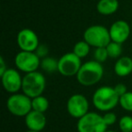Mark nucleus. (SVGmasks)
<instances>
[{
    "label": "nucleus",
    "mask_w": 132,
    "mask_h": 132,
    "mask_svg": "<svg viewBox=\"0 0 132 132\" xmlns=\"http://www.w3.org/2000/svg\"><path fill=\"white\" fill-rule=\"evenodd\" d=\"M115 73L119 77H126L132 72V59L128 56L119 57L114 65Z\"/></svg>",
    "instance_id": "nucleus-14"
},
{
    "label": "nucleus",
    "mask_w": 132,
    "mask_h": 132,
    "mask_svg": "<svg viewBox=\"0 0 132 132\" xmlns=\"http://www.w3.org/2000/svg\"><path fill=\"white\" fill-rule=\"evenodd\" d=\"M40 67L47 73H53L58 71V61L53 57H45L41 59Z\"/></svg>",
    "instance_id": "nucleus-16"
},
{
    "label": "nucleus",
    "mask_w": 132,
    "mask_h": 132,
    "mask_svg": "<svg viewBox=\"0 0 132 132\" xmlns=\"http://www.w3.org/2000/svg\"><path fill=\"white\" fill-rule=\"evenodd\" d=\"M114 90H115L116 93L119 95V97H120V96L124 95L127 92V87L125 84H123V83H119V84L115 85V86L113 87Z\"/></svg>",
    "instance_id": "nucleus-25"
},
{
    "label": "nucleus",
    "mask_w": 132,
    "mask_h": 132,
    "mask_svg": "<svg viewBox=\"0 0 132 132\" xmlns=\"http://www.w3.org/2000/svg\"><path fill=\"white\" fill-rule=\"evenodd\" d=\"M109 31H110V39L112 42L122 44L129 37L130 26L126 21L118 20L111 24Z\"/></svg>",
    "instance_id": "nucleus-12"
},
{
    "label": "nucleus",
    "mask_w": 132,
    "mask_h": 132,
    "mask_svg": "<svg viewBox=\"0 0 132 132\" xmlns=\"http://www.w3.org/2000/svg\"><path fill=\"white\" fill-rule=\"evenodd\" d=\"M109 57L108 52L106 50V47H100L96 48L95 52H94V59L100 63L106 62L107 59Z\"/></svg>",
    "instance_id": "nucleus-22"
},
{
    "label": "nucleus",
    "mask_w": 132,
    "mask_h": 132,
    "mask_svg": "<svg viewBox=\"0 0 132 132\" xmlns=\"http://www.w3.org/2000/svg\"><path fill=\"white\" fill-rule=\"evenodd\" d=\"M67 110L72 118L81 119L89 112L88 100L82 94H73L67 101Z\"/></svg>",
    "instance_id": "nucleus-9"
},
{
    "label": "nucleus",
    "mask_w": 132,
    "mask_h": 132,
    "mask_svg": "<svg viewBox=\"0 0 132 132\" xmlns=\"http://www.w3.org/2000/svg\"><path fill=\"white\" fill-rule=\"evenodd\" d=\"M24 122L29 130L42 131L46 126V118L42 112L32 110L24 117Z\"/></svg>",
    "instance_id": "nucleus-13"
},
{
    "label": "nucleus",
    "mask_w": 132,
    "mask_h": 132,
    "mask_svg": "<svg viewBox=\"0 0 132 132\" xmlns=\"http://www.w3.org/2000/svg\"><path fill=\"white\" fill-rule=\"evenodd\" d=\"M17 44L21 51L35 52L39 46L38 36L33 30L24 28L17 35Z\"/></svg>",
    "instance_id": "nucleus-10"
},
{
    "label": "nucleus",
    "mask_w": 132,
    "mask_h": 132,
    "mask_svg": "<svg viewBox=\"0 0 132 132\" xmlns=\"http://www.w3.org/2000/svg\"><path fill=\"white\" fill-rule=\"evenodd\" d=\"M83 40L95 48L106 47L110 42V31L105 26L95 24L88 27L83 34Z\"/></svg>",
    "instance_id": "nucleus-4"
},
{
    "label": "nucleus",
    "mask_w": 132,
    "mask_h": 132,
    "mask_svg": "<svg viewBox=\"0 0 132 132\" xmlns=\"http://www.w3.org/2000/svg\"><path fill=\"white\" fill-rule=\"evenodd\" d=\"M119 97L113 87L103 86L96 90L92 96V102L95 108L101 111H110L119 104Z\"/></svg>",
    "instance_id": "nucleus-2"
},
{
    "label": "nucleus",
    "mask_w": 132,
    "mask_h": 132,
    "mask_svg": "<svg viewBox=\"0 0 132 132\" xmlns=\"http://www.w3.org/2000/svg\"><path fill=\"white\" fill-rule=\"evenodd\" d=\"M104 73L101 63L97 61H89L81 66L76 78L80 84L83 86H92L101 80Z\"/></svg>",
    "instance_id": "nucleus-1"
},
{
    "label": "nucleus",
    "mask_w": 132,
    "mask_h": 132,
    "mask_svg": "<svg viewBox=\"0 0 132 132\" xmlns=\"http://www.w3.org/2000/svg\"><path fill=\"white\" fill-rule=\"evenodd\" d=\"M106 50L108 52L109 57L113 59H119L122 53V45L121 44L116 42H110L108 45L106 46Z\"/></svg>",
    "instance_id": "nucleus-19"
},
{
    "label": "nucleus",
    "mask_w": 132,
    "mask_h": 132,
    "mask_svg": "<svg viewBox=\"0 0 132 132\" xmlns=\"http://www.w3.org/2000/svg\"><path fill=\"white\" fill-rule=\"evenodd\" d=\"M90 46L88 44V43H86L84 40L80 41V42L75 44L72 53L75 55H77L79 58H81V59L84 58V57L87 56L88 53H90Z\"/></svg>",
    "instance_id": "nucleus-18"
},
{
    "label": "nucleus",
    "mask_w": 132,
    "mask_h": 132,
    "mask_svg": "<svg viewBox=\"0 0 132 132\" xmlns=\"http://www.w3.org/2000/svg\"><path fill=\"white\" fill-rule=\"evenodd\" d=\"M103 119H104L105 123L107 124V126H111L117 120V115L114 112L108 111L104 116H103Z\"/></svg>",
    "instance_id": "nucleus-23"
},
{
    "label": "nucleus",
    "mask_w": 132,
    "mask_h": 132,
    "mask_svg": "<svg viewBox=\"0 0 132 132\" xmlns=\"http://www.w3.org/2000/svg\"><path fill=\"white\" fill-rule=\"evenodd\" d=\"M48 47L45 45V44H39V46L37 47V49L35 50V53L37 54V56L39 57L40 59H43V58H45L47 57V54H48Z\"/></svg>",
    "instance_id": "nucleus-24"
},
{
    "label": "nucleus",
    "mask_w": 132,
    "mask_h": 132,
    "mask_svg": "<svg viewBox=\"0 0 132 132\" xmlns=\"http://www.w3.org/2000/svg\"><path fill=\"white\" fill-rule=\"evenodd\" d=\"M119 127L122 132H131L132 118L130 116H123L119 121Z\"/></svg>",
    "instance_id": "nucleus-21"
},
{
    "label": "nucleus",
    "mask_w": 132,
    "mask_h": 132,
    "mask_svg": "<svg viewBox=\"0 0 132 132\" xmlns=\"http://www.w3.org/2000/svg\"><path fill=\"white\" fill-rule=\"evenodd\" d=\"M6 70H7V68L6 67V62L4 61V58L0 57V76L3 75Z\"/></svg>",
    "instance_id": "nucleus-26"
},
{
    "label": "nucleus",
    "mask_w": 132,
    "mask_h": 132,
    "mask_svg": "<svg viewBox=\"0 0 132 132\" xmlns=\"http://www.w3.org/2000/svg\"><path fill=\"white\" fill-rule=\"evenodd\" d=\"M107 128L103 116L96 112H88L77 122L78 132H105Z\"/></svg>",
    "instance_id": "nucleus-5"
},
{
    "label": "nucleus",
    "mask_w": 132,
    "mask_h": 132,
    "mask_svg": "<svg viewBox=\"0 0 132 132\" xmlns=\"http://www.w3.org/2000/svg\"><path fill=\"white\" fill-rule=\"evenodd\" d=\"M1 79L4 89L10 93H15L22 89L23 78L15 69H7L6 72L1 75Z\"/></svg>",
    "instance_id": "nucleus-11"
},
{
    "label": "nucleus",
    "mask_w": 132,
    "mask_h": 132,
    "mask_svg": "<svg viewBox=\"0 0 132 132\" xmlns=\"http://www.w3.org/2000/svg\"><path fill=\"white\" fill-rule=\"evenodd\" d=\"M131 132H132V131H131Z\"/></svg>",
    "instance_id": "nucleus-29"
},
{
    "label": "nucleus",
    "mask_w": 132,
    "mask_h": 132,
    "mask_svg": "<svg viewBox=\"0 0 132 132\" xmlns=\"http://www.w3.org/2000/svg\"><path fill=\"white\" fill-rule=\"evenodd\" d=\"M81 65V58L77 55L73 53H65L58 60V72L65 77L76 76Z\"/></svg>",
    "instance_id": "nucleus-7"
},
{
    "label": "nucleus",
    "mask_w": 132,
    "mask_h": 132,
    "mask_svg": "<svg viewBox=\"0 0 132 132\" xmlns=\"http://www.w3.org/2000/svg\"><path fill=\"white\" fill-rule=\"evenodd\" d=\"M119 8L118 0H100L97 4V11L102 15H110Z\"/></svg>",
    "instance_id": "nucleus-15"
},
{
    "label": "nucleus",
    "mask_w": 132,
    "mask_h": 132,
    "mask_svg": "<svg viewBox=\"0 0 132 132\" xmlns=\"http://www.w3.org/2000/svg\"><path fill=\"white\" fill-rule=\"evenodd\" d=\"M15 66L26 73L36 72L40 67L41 59L37 56L35 52L21 51L16 54L15 58Z\"/></svg>",
    "instance_id": "nucleus-8"
},
{
    "label": "nucleus",
    "mask_w": 132,
    "mask_h": 132,
    "mask_svg": "<svg viewBox=\"0 0 132 132\" xmlns=\"http://www.w3.org/2000/svg\"><path fill=\"white\" fill-rule=\"evenodd\" d=\"M49 108V101L45 97L40 95L32 99V110L44 113Z\"/></svg>",
    "instance_id": "nucleus-17"
},
{
    "label": "nucleus",
    "mask_w": 132,
    "mask_h": 132,
    "mask_svg": "<svg viewBox=\"0 0 132 132\" xmlns=\"http://www.w3.org/2000/svg\"><path fill=\"white\" fill-rule=\"evenodd\" d=\"M26 132H41V131H33V130H28V131Z\"/></svg>",
    "instance_id": "nucleus-27"
},
{
    "label": "nucleus",
    "mask_w": 132,
    "mask_h": 132,
    "mask_svg": "<svg viewBox=\"0 0 132 132\" xmlns=\"http://www.w3.org/2000/svg\"><path fill=\"white\" fill-rule=\"evenodd\" d=\"M45 78L41 72H29L23 77V93L31 99H34V98L42 95L45 90Z\"/></svg>",
    "instance_id": "nucleus-3"
},
{
    "label": "nucleus",
    "mask_w": 132,
    "mask_h": 132,
    "mask_svg": "<svg viewBox=\"0 0 132 132\" xmlns=\"http://www.w3.org/2000/svg\"><path fill=\"white\" fill-rule=\"evenodd\" d=\"M105 132H115V131H112V130H106Z\"/></svg>",
    "instance_id": "nucleus-28"
},
{
    "label": "nucleus",
    "mask_w": 132,
    "mask_h": 132,
    "mask_svg": "<svg viewBox=\"0 0 132 132\" xmlns=\"http://www.w3.org/2000/svg\"><path fill=\"white\" fill-rule=\"evenodd\" d=\"M119 103L125 110L132 111V92H128L119 97Z\"/></svg>",
    "instance_id": "nucleus-20"
},
{
    "label": "nucleus",
    "mask_w": 132,
    "mask_h": 132,
    "mask_svg": "<svg viewBox=\"0 0 132 132\" xmlns=\"http://www.w3.org/2000/svg\"><path fill=\"white\" fill-rule=\"evenodd\" d=\"M6 107L13 115L26 117L32 110V99L24 93H14L7 99Z\"/></svg>",
    "instance_id": "nucleus-6"
}]
</instances>
